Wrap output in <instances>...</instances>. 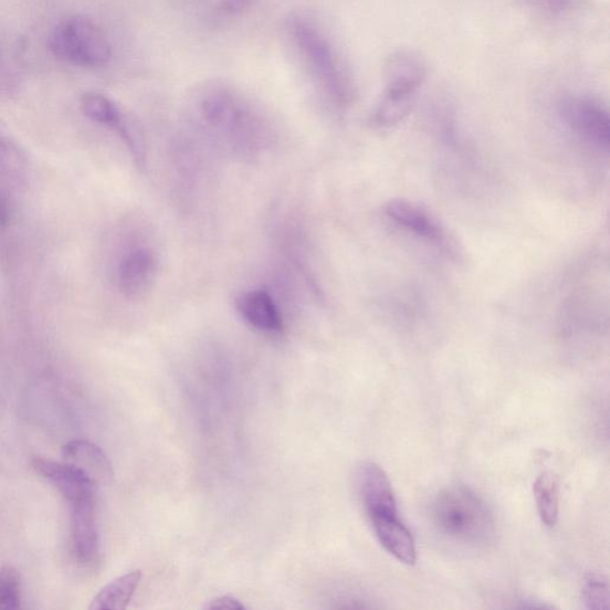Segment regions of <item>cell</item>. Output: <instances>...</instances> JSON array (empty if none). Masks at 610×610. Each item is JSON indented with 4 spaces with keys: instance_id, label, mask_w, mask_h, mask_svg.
Listing matches in <instances>:
<instances>
[{
    "instance_id": "cell-1",
    "label": "cell",
    "mask_w": 610,
    "mask_h": 610,
    "mask_svg": "<svg viewBox=\"0 0 610 610\" xmlns=\"http://www.w3.org/2000/svg\"><path fill=\"white\" fill-rule=\"evenodd\" d=\"M432 520L442 536L470 545L491 543L495 520L486 503L466 486L456 485L442 491L431 509Z\"/></svg>"
},
{
    "instance_id": "cell-2",
    "label": "cell",
    "mask_w": 610,
    "mask_h": 610,
    "mask_svg": "<svg viewBox=\"0 0 610 610\" xmlns=\"http://www.w3.org/2000/svg\"><path fill=\"white\" fill-rule=\"evenodd\" d=\"M49 44L56 57L75 66L98 69L112 59V45L101 28L80 14L59 22Z\"/></svg>"
},
{
    "instance_id": "cell-3",
    "label": "cell",
    "mask_w": 610,
    "mask_h": 610,
    "mask_svg": "<svg viewBox=\"0 0 610 610\" xmlns=\"http://www.w3.org/2000/svg\"><path fill=\"white\" fill-rule=\"evenodd\" d=\"M202 113L210 126L225 133L246 155L262 147L263 129L257 118L232 95L212 91L202 102Z\"/></svg>"
},
{
    "instance_id": "cell-4",
    "label": "cell",
    "mask_w": 610,
    "mask_h": 610,
    "mask_svg": "<svg viewBox=\"0 0 610 610\" xmlns=\"http://www.w3.org/2000/svg\"><path fill=\"white\" fill-rule=\"evenodd\" d=\"M386 217L411 236L431 245L442 254L458 261L461 256L458 243L433 213L413 201L395 198L385 206Z\"/></svg>"
},
{
    "instance_id": "cell-5",
    "label": "cell",
    "mask_w": 610,
    "mask_h": 610,
    "mask_svg": "<svg viewBox=\"0 0 610 610\" xmlns=\"http://www.w3.org/2000/svg\"><path fill=\"white\" fill-rule=\"evenodd\" d=\"M294 34L328 93L338 102L348 103L354 96L353 85L326 38L312 23L302 20L295 21Z\"/></svg>"
},
{
    "instance_id": "cell-6",
    "label": "cell",
    "mask_w": 610,
    "mask_h": 610,
    "mask_svg": "<svg viewBox=\"0 0 610 610\" xmlns=\"http://www.w3.org/2000/svg\"><path fill=\"white\" fill-rule=\"evenodd\" d=\"M559 115L579 140L608 155L610 118L606 105L588 96H571L561 101Z\"/></svg>"
},
{
    "instance_id": "cell-7",
    "label": "cell",
    "mask_w": 610,
    "mask_h": 610,
    "mask_svg": "<svg viewBox=\"0 0 610 610\" xmlns=\"http://www.w3.org/2000/svg\"><path fill=\"white\" fill-rule=\"evenodd\" d=\"M33 467L38 475L53 484L61 495L70 503L97 499V483L91 480L83 471L67 463H56L43 458H36Z\"/></svg>"
},
{
    "instance_id": "cell-8",
    "label": "cell",
    "mask_w": 610,
    "mask_h": 610,
    "mask_svg": "<svg viewBox=\"0 0 610 610\" xmlns=\"http://www.w3.org/2000/svg\"><path fill=\"white\" fill-rule=\"evenodd\" d=\"M71 538L73 554L83 566L94 564L99 555L97 499L71 506Z\"/></svg>"
},
{
    "instance_id": "cell-9",
    "label": "cell",
    "mask_w": 610,
    "mask_h": 610,
    "mask_svg": "<svg viewBox=\"0 0 610 610\" xmlns=\"http://www.w3.org/2000/svg\"><path fill=\"white\" fill-rule=\"evenodd\" d=\"M359 491L370 522L378 517L399 515L391 483L380 466L365 463L359 472Z\"/></svg>"
},
{
    "instance_id": "cell-10",
    "label": "cell",
    "mask_w": 610,
    "mask_h": 610,
    "mask_svg": "<svg viewBox=\"0 0 610 610\" xmlns=\"http://www.w3.org/2000/svg\"><path fill=\"white\" fill-rule=\"evenodd\" d=\"M386 93L416 96L427 75L424 61L416 53L399 51L385 64Z\"/></svg>"
},
{
    "instance_id": "cell-11",
    "label": "cell",
    "mask_w": 610,
    "mask_h": 610,
    "mask_svg": "<svg viewBox=\"0 0 610 610\" xmlns=\"http://www.w3.org/2000/svg\"><path fill=\"white\" fill-rule=\"evenodd\" d=\"M157 256L148 249L128 252L118 265L117 282L122 294L137 297L145 294L157 276Z\"/></svg>"
},
{
    "instance_id": "cell-12",
    "label": "cell",
    "mask_w": 610,
    "mask_h": 610,
    "mask_svg": "<svg viewBox=\"0 0 610 610\" xmlns=\"http://www.w3.org/2000/svg\"><path fill=\"white\" fill-rule=\"evenodd\" d=\"M235 308L243 322L266 334H280L283 318L277 304L265 290H250L235 299Z\"/></svg>"
},
{
    "instance_id": "cell-13",
    "label": "cell",
    "mask_w": 610,
    "mask_h": 610,
    "mask_svg": "<svg viewBox=\"0 0 610 610\" xmlns=\"http://www.w3.org/2000/svg\"><path fill=\"white\" fill-rule=\"evenodd\" d=\"M371 524L380 545L391 556L406 566H414L417 562L416 541L408 527L400 520L399 515L374 518Z\"/></svg>"
},
{
    "instance_id": "cell-14",
    "label": "cell",
    "mask_w": 610,
    "mask_h": 610,
    "mask_svg": "<svg viewBox=\"0 0 610 610\" xmlns=\"http://www.w3.org/2000/svg\"><path fill=\"white\" fill-rule=\"evenodd\" d=\"M64 462L80 469L98 484L113 477L112 465L104 452L87 440L70 441L63 449Z\"/></svg>"
},
{
    "instance_id": "cell-15",
    "label": "cell",
    "mask_w": 610,
    "mask_h": 610,
    "mask_svg": "<svg viewBox=\"0 0 610 610\" xmlns=\"http://www.w3.org/2000/svg\"><path fill=\"white\" fill-rule=\"evenodd\" d=\"M143 574L139 570L117 577L105 586L90 604L91 610H124L132 601L134 593L141 582Z\"/></svg>"
},
{
    "instance_id": "cell-16",
    "label": "cell",
    "mask_w": 610,
    "mask_h": 610,
    "mask_svg": "<svg viewBox=\"0 0 610 610\" xmlns=\"http://www.w3.org/2000/svg\"><path fill=\"white\" fill-rule=\"evenodd\" d=\"M27 157L11 135L8 126L0 119V175L9 181L21 185L27 176Z\"/></svg>"
},
{
    "instance_id": "cell-17",
    "label": "cell",
    "mask_w": 610,
    "mask_h": 610,
    "mask_svg": "<svg viewBox=\"0 0 610 610\" xmlns=\"http://www.w3.org/2000/svg\"><path fill=\"white\" fill-rule=\"evenodd\" d=\"M83 114L91 120L118 133L127 117L108 96L99 93H86L81 98Z\"/></svg>"
},
{
    "instance_id": "cell-18",
    "label": "cell",
    "mask_w": 610,
    "mask_h": 610,
    "mask_svg": "<svg viewBox=\"0 0 610 610\" xmlns=\"http://www.w3.org/2000/svg\"><path fill=\"white\" fill-rule=\"evenodd\" d=\"M414 104L416 96L386 93L372 114L374 126L379 129L398 127L413 111Z\"/></svg>"
},
{
    "instance_id": "cell-19",
    "label": "cell",
    "mask_w": 610,
    "mask_h": 610,
    "mask_svg": "<svg viewBox=\"0 0 610 610\" xmlns=\"http://www.w3.org/2000/svg\"><path fill=\"white\" fill-rule=\"evenodd\" d=\"M538 512L547 527H555L559 517V490L557 478L550 472H544L534 483Z\"/></svg>"
},
{
    "instance_id": "cell-20",
    "label": "cell",
    "mask_w": 610,
    "mask_h": 610,
    "mask_svg": "<svg viewBox=\"0 0 610 610\" xmlns=\"http://www.w3.org/2000/svg\"><path fill=\"white\" fill-rule=\"evenodd\" d=\"M10 43L0 29V98L9 99L20 94L22 75L10 50Z\"/></svg>"
},
{
    "instance_id": "cell-21",
    "label": "cell",
    "mask_w": 610,
    "mask_h": 610,
    "mask_svg": "<svg viewBox=\"0 0 610 610\" xmlns=\"http://www.w3.org/2000/svg\"><path fill=\"white\" fill-rule=\"evenodd\" d=\"M21 576L11 566L0 569V610L21 608Z\"/></svg>"
},
{
    "instance_id": "cell-22",
    "label": "cell",
    "mask_w": 610,
    "mask_h": 610,
    "mask_svg": "<svg viewBox=\"0 0 610 610\" xmlns=\"http://www.w3.org/2000/svg\"><path fill=\"white\" fill-rule=\"evenodd\" d=\"M583 597L588 608L595 610L608 609L610 593L606 579L599 575H589L586 579Z\"/></svg>"
},
{
    "instance_id": "cell-23",
    "label": "cell",
    "mask_w": 610,
    "mask_h": 610,
    "mask_svg": "<svg viewBox=\"0 0 610 610\" xmlns=\"http://www.w3.org/2000/svg\"><path fill=\"white\" fill-rule=\"evenodd\" d=\"M11 218V206L9 194L3 186V181L0 180V227L9 224Z\"/></svg>"
},
{
    "instance_id": "cell-24",
    "label": "cell",
    "mask_w": 610,
    "mask_h": 610,
    "mask_svg": "<svg viewBox=\"0 0 610 610\" xmlns=\"http://www.w3.org/2000/svg\"><path fill=\"white\" fill-rule=\"evenodd\" d=\"M533 3L551 13H561L570 7V0H533Z\"/></svg>"
},
{
    "instance_id": "cell-25",
    "label": "cell",
    "mask_w": 610,
    "mask_h": 610,
    "mask_svg": "<svg viewBox=\"0 0 610 610\" xmlns=\"http://www.w3.org/2000/svg\"><path fill=\"white\" fill-rule=\"evenodd\" d=\"M206 608L222 610H242L245 609V606H243L238 599L233 597H221L219 599L210 601V603Z\"/></svg>"
}]
</instances>
